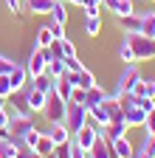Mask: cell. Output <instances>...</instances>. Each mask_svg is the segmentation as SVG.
<instances>
[{
    "label": "cell",
    "instance_id": "1",
    "mask_svg": "<svg viewBox=\"0 0 155 158\" xmlns=\"http://www.w3.org/2000/svg\"><path fill=\"white\" fill-rule=\"evenodd\" d=\"M124 43L133 48L135 54V62L141 59H155V37H144V34H124Z\"/></svg>",
    "mask_w": 155,
    "mask_h": 158
},
{
    "label": "cell",
    "instance_id": "2",
    "mask_svg": "<svg viewBox=\"0 0 155 158\" xmlns=\"http://www.w3.org/2000/svg\"><path fill=\"white\" fill-rule=\"evenodd\" d=\"M65 113H68V102L56 93L51 90L45 96V107H43V116H45V122L48 124H56V122H65Z\"/></svg>",
    "mask_w": 155,
    "mask_h": 158
},
{
    "label": "cell",
    "instance_id": "3",
    "mask_svg": "<svg viewBox=\"0 0 155 158\" xmlns=\"http://www.w3.org/2000/svg\"><path fill=\"white\" fill-rule=\"evenodd\" d=\"M54 59V54L48 51V48H31V56H28V65H26V71H28V76L34 79V76H40V73H45V68H48V62Z\"/></svg>",
    "mask_w": 155,
    "mask_h": 158
},
{
    "label": "cell",
    "instance_id": "4",
    "mask_svg": "<svg viewBox=\"0 0 155 158\" xmlns=\"http://www.w3.org/2000/svg\"><path fill=\"white\" fill-rule=\"evenodd\" d=\"M88 124V107L85 105H73V102H68V113H65V127L71 130V135L76 133V130H82Z\"/></svg>",
    "mask_w": 155,
    "mask_h": 158
},
{
    "label": "cell",
    "instance_id": "5",
    "mask_svg": "<svg viewBox=\"0 0 155 158\" xmlns=\"http://www.w3.org/2000/svg\"><path fill=\"white\" fill-rule=\"evenodd\" d=\"M99 133H102L99 127H93V124H85L82 130H76V133L71 135V141H73L76 147H79V150H85V152H88V150L93 147V141L99 138Z\"/></svg>",
    "mask_w": 155,
    "mask_h": 158
},
{
    "label": "cell",
    "instance_id": "6",
    "mask_svg": "<svg viewBox=\"0 0 155 158\" xmlns=\"http://www.w3.org/2000/svg\"><path fill=\"white\" fill-rule=\"evenodd\" d=\"M138 79H141V71L135 68V62H133V65H127V68H124V73L119 76V85H116V93H119V96H127V93L135 88V82H138Z\"/></svg>",
    "mask_w": 155,
    "mask_h": 158
},
{
    "label": "cell",
    "instance_id": "7",
    "mask_svg": "<svg viewBox=\"0 0 155 158\" xmlns=\"http://www.w3.org/2000/svg\"><path fill=\"white\" fill-rule=\"evenodd\" d=\"M31 127H34V118H31L28 113H17V116L9 118V130H11V135H17V138H23Z\"/></svg>",
    "mask_w": 155,
    "mask_h": 158
},
{
    "label": "cell",
    "instance_id": "8",
    "mask_svg": "<svg viewBox=\"0 0 155 158\" xmlns=\"http://www.w3.org/2000/svg\"><path fill=\"white\" fill-rule=\"evenodd\" d=\"M88 124H93V127H107L110 124V110L104 107V102L102 105H93V107H88Z\"/></svg>",
    "mask_w": 155,
    "mask_h": 158
},
{
    "label": "cell",
    "instance_id": "9",
    "mask_svg": "<svg viewBox=\"0 0 155 158\" xmlns=\"http://www.w3.org/2000/svg\"><path fill=\"white\" fill-rule=\"evenodd\" d=\"M23 90H26L23 96H26V105H28V110H31V113H43V107H45V96H48V93L37 90L34 85H31V88H23Z\"/></svg>",
    "mask_w": 155,
    "mask_h": 158
},
{
    "label": "cell",
    "instance_id": "10",
    "mask_svg": "<svg viewBox=\"0 0 155 158\" xmlns=\"http://www.w3.org/2000/svg\"><path fill=\"white\" fill-rule=\"evenodd\" d=\"M88 158H116V152H113V144L107 141V138L99 133V138L93 141V147L88 150Z\"/></svg>",
    "mask_w": 155,
    "mask_h": 158
},
{
    "label": "cell",
    "instance_id": "11",
    "mask_svg": "<svg viewBox=\"0 0 155 158\" xmlns=\"http://www.w3.org/2000/svg\"><path fill=\"white\" fill-rule=\"evenodd\" d=\"M68 79H71V85H73V88H82V90H90L93 85H99V82H96V76H93L88 68L76 71V73H71V71H68Z\"/></svg>",
    "mask_w": 155,
    "mask_h": 158
},
{
    "label": "cell",
    "instance_id": "12",
    "mask_svg": "<svg viewBox=\"0 0 155 158\" xmlns=\"http://www.w3.org/2000/svg\"><path fill=\"white\" fill-rule=\"evenodd\" d=\"M130 96L133 99H155V79H138L135 82V88L130 90Z\"/></svg>",
    "mask_w": 155,
    "mask_h": 158
},
{
    "label": "cell",
    "instance_id": "13",
    "mask_svg": "<svg viewBox=\"0 0 155 158\" xmlns=\"http://www.w3.org/2000/svg\"><path fill=\"white\" fill-rule=\"evenodd\" d=\"M9 82H11V93H20V90L31 82V76H28V71H26L23 65H17V68L9 73Z\"/></svg>",
    "mask_w": 155,
    "mask_h": 158
},
{
    "label": "cell",
    "instance_id": "14",
    "mask_svg": "<svg viewBox=\"0 0 155 158\" xmlns=\"http://www.w3.org/2000/svg\"><path fill=\"white\" fill-rule=\"evenodd\" d=\"M144 118H147V110L144 107H138V105L124 107V122H127V127H144Z\"/></svg>",
    "mask_w": 155,
    "mask_h": 158
},
{
    "label": "cell",
    "instance_id": "15",
    "mask_svg": "<svg viewBox=\"0 0 155 158\" xmlns=\"http://www.w3.org/2000/svg\"><path fill=\"white\" fill-rule=\"evenodd\" d=\"M113 144V152H116V158H133L135 155V147H133V141L127 135H121V138H116V141H110Z\"/></svg>",
    "mask_w": 155,
    "mask_h": 158
},
{
    "label": "cell",
    "instance_id": "16",
    "mask_svg": "<svg viewBox=\"0 0 155 158\" xmlns=\"http://www.w3.org/2000/svg\"><path fill=\"white\" fill-rule=\"evenodd\" d=\"M127 122H110L104 130H102V135L107 138V141H116V138H121V135H127Z\"/></svg>",
    "mask_w": 155,
    "mask_h": 158
},
{
    "label": "cell",
    "instance_id": "17",
    "mask_svg": "<svg viewBox=\"0 0 155 158\" xmlns=\"http://www.w3.org/2000/svg\"><path fill=\"white\" fill-rule=\"evenodd\" d=\"M119 26L124 28V34H138L141 28V14H127V17H119Z\"/></svg>",
    "mask_w": 155,
    "mask_h": 158
},
{
    "label": "cell",
    "instance_id": "18",
    "mask_svg": "<svg viewBox=\"0 0 155 158\" xmlns=\"http://www.w3.org/2000/svg\"><path fill=\"white\" fill-rule=\"evenodd\" d=\"M48 135L54 138V144H65V141H71V130L65 127V122H56V124H51Z\"/></svg>",
    "mask_w": 155,
    "mask_h": 158
},
{
    "label": "cell",
    "instance_id": "19",
    "mask_svg": "<svg viewBox=\"0 0 155 158\" xmlns=\"http://www.w3.org/2000/svg\"><path fill=\"white\" fill-rule=\"evenodd\" d=\"M54 150H56V144H54V138H51L48 133H43V135H40V141H37V147H34V152L40 155V158H45V155H51Z\"/></svg>",
    "mask_w": 155,
    "mask_h": 158
},
{
    "label": "cell",
    "instance_id": "20",
    "mask_svg": "<svg viewBox=\"0 0 155 158\" xmlns=\"http://www.w3.org/2000/svg\"><path fill=\"white\" fill-rule=\"evenodd\" d=\"M135 158H155V135H144L141 147L135 150Z\"/></svg>",
    "mask_w": 155,
    "mask_h": 158
},
{
    "label": "cell",
    "instance_id": "21",
    "mask_svg": "<svg viewBox=\"0 0 155 158\" xmlns=\"http://www.w3.org/2000/svg\"><path fill=\"white\" fill-rule=\"evenodd\" d=\"M104 88H99V85H93L88 93H85V107H93V105H102L104 102Z\"/></svg>",
    "mask_w": 155,
    "mask_h": 158
},
{
    "label": "cell",
    "instance_id": "22",
    "mask_svg": "<svg viewBox=\"0 0 155 158\" xmlns=\"http://www.w3.org/2000/svg\"><path fill=\"white\" fill-rule=\"evenodd\" d=\"M138 34L155 37V11H144L141 14V28H138Z\"/></svg>",
    "mask_w": 155,
    "mask_h": 158
},
{
    "label": "cell",
    "instance_id": "23",
    "mask_svg": "<svg viewBox=\"0 0 155 158\" xmlns=\"http://www.w3.org/2000/svg\"><path fill=\"white\" fill-rule=\"evenodd\" d=\"M54 31H51V26H43L40 31H37V40H34V45L37 48H51V43H54Z\"/></svg>",
    "mask_w": 155,
    "mask_h": 158
},
{
    "label": "cell",
    "instance_id": "24",
    "mask_svg": "<svg viewBox=\"0 0 155 158\" xmlns=\"http://www.w3.org/2000/svg\"><path fill=\"white\" fill-rule=\"evenodd\" d=\"M45 73H48V76H54V79L65 76V73H68V68H65V59H62V56H54L51 62H48V68H45Z\"/></svg>",
    "mask_w": 155,
    "mask_h": 158
},
{
    "label": "cell",
    "instance_id": "25",
    "mask_svg": "<svg viewBox=\"0 0 155 158\" xmlns=\"http://www.w3.org/2000/svg\"><path fill=\"white\" fill-rule=\"evenodd\" d=\"M54 3H56V0H28V9L34 14H51Z\"/></svg>",
    "mask_w": 155,
    "mask_h": 158
},
{
    "label": "cell",
    "instance_id": "26",
    "mask_svg": "<svg viewBox=\"0 0 155 158\" xmlns=\"http://www.w3.org/2000/svg\"><path fill=\"white\" fill-rule=\"evenodd\" d=\"M31 82H34V88H37V90H43V93H51V90H54V76H48V73L34 76Z\"/></svg>",
    "mask_w": 155,
    "mask_h": 158
},
{
    "label": "cell",
    "instance_id": "27",
    "mask_svg": "<svg viewBox=\"0 0 155 158\" xmlns=\"http://www.w3.org/2000/svg\"><path fill=\"white\" fill-rule=\"evenodd\" d=\"M110 11H113L116 17H127V14H133L135 9H133V0H116Z\"/></svg>",
    "mask_w": 155,
    "mask_h": 158
},
{
    "label": "cell",
    "instance_id": "28",
    "mask_svg": "<svg viewBox=\"0 0 155 158\" xmlns=\"http://www.w3.org/2000/svg\"><path fill=\"white\" fill-rule=\"evenodd\" d=\"M85 34L88 37H99L102 34V17H88L85 20Z\"/></svg>",
    "mask_w": 155,
    "mask_h": 158
},
{
    "label": "cell",
    "instance_id": "29",
    "mask_svg": "<svg viewBox=\"0 0 155 158\" xmlns=\"http://www.w3.org/2000/svg\"><path fill=\"white\" fill-rule=\"evenodd\" d=\"M51 17H54V23H68V11H65V3H62V0H56V3H54V9H51Z\"/></svg>",
    "mask_w": 155,
    "mask_h": 158
},
{
    "label": "cell",
    "instance_id": "30",
    "mask_svg": "<svg viewBox=\"0 0 155 158\" xmlns=\"http://www.w3.org/2000/svg\"><path fill=\"white\" fill-rule=\"evenodd\" d=\"M59 51H62V59H79V56H76L73 43H71L68 37H62V40H59Z\"/></svg>",
    "mask_w": 155,
    "mask_h": 158
},
{
    "label": "cell",
    "instance_id": "31",
    "mask_svg": "<svg viewBox=\"0 0 155 158\" xmlns=\"http://www.w3.org/2000/svg\"><path fill=\"white\" fill-rule=\"evenodd\" d=\"M40 135H43V133H40V130H37V127H31V130H28V133H26V135H23V144H26V147H31V150H34V147H37V141H40Z\"/></svg>",
    "mask_w": 155,
    "mask_h": 158
},
{
    "label": "cell",
    "instance_id": "32",
    "mask_svg": "<svg viewBox=\"0 0 155 158\" xmlns=\"http://www.w3.org/2000/svg\"><path fill=\"white\" fill-rule=\"evenodd\" d=\"M14 68H17V62H14V59H9V56H3V54H0V73H3V76H9Z\"/></svg>",
    "mask_w": 155,
    "mask_h": 158
},
{
    "label": "cell",
    "instance_id": "33",
    "mask_svg": "<svg viewBox=\"0 0 155 158\" xmlns=\"http://www.w3.org/2000/svg\"><path fill=\"white\" fill-rule=\"evenodd\" d=\"M119 56L124 59L127 65H133V62H135V54H133V48H130L127 43H121V48H119Z\"/></svg>",
    "mask_w": 155,
    "mask_h": 158
},
{
    "label": "cell",
    "instance_id": "34",
    "mask_svg": "<svg viewBox=\"0 0 155 158\" xmlns=\"http://www.w3.org/2000/svg\"><path fill=\"white\" fill-rule=\"evenodd\" d=\"M144 130H147V135H155V107L147 113V118H144Z\"/></svg>",
    "mask_w": 155,
    "mask_h": 158
},
{
    "label": "cell",
    "instance_id": "35",
    "mask_svg": "<svg viewBox=\"0 0 155 158\" xmlns=\"http://www.w3.org/2000/svg\"><path fill=\"white\" fill-rule=\"evenodd\" d=\"M11 96V82H9V76L0 73V99H9Z\"/></svg>",
    "mask_w": 155,
    "mask_h": 158
},
{
    "label": "cell",
    "instance_id": "36",
    "mask_svg": "<svg viewBox=\"0 0 155 158\" xmlns=\"http://www.w3.org/2000/svg\"><path fill=\"white\" fill-rule=\"evenodd\" d=\"M85 93H88V90H82V88H73L68 102H73V105H85Z\"/></svg>",
    "mask_w": 155,
    "mask_h": 158
},
{
    "label": "cell",
    "instance_id": "37",
    "mask_svg": "<svg viewBox=\"0 0 155 158\" xmlns=\"http://www.w3.org/2000/svg\"><path fill=\"white\" fill-rule=\"evenodd\" d=\"M54 155H56V158H71V141H65V144H56Z\"/></svg>",
    "mask_w": 155,
    "mask_h": 158
},
{
    "label": "cell",
    "instance_id": "38",
    "mask_svg": "<svg viewBox=\"0 0 155 158\" xmlns=\"http://www.w3.org/2000/svg\"><path fill=\"white\" fill-rule=\"evenodd\" d=\"M6 6L11 9V14H20L23 11V0H6Z\"/></svg>",
    "mask_w": 155,
    "mask_h": 158
},
{
    "label": "cell",
    "instance_id": "39",
    "mask_svg": "<svg viewBox=\"0 0 155 158\" xmlns=\"http://www.w3.org/2000/svg\"><path fill=\"white\" fill-rule=\"evenodd\" d=\"M51 31H54L56 40H62V37H65V26H62V23H51Z\"/></svg>",
    "mask_w": 155,
    "mask_h": 158
},
{
    "label": "cell",
    "instance_id": "40",
    "mask_svg": "<svg viewBox=\"0 0 155 158\" xmlns=\"http://www.w3.org/2000/svg\"><path fill=\"white\" fill-rule=\"evenodd\" d=\"M71 158H88V152H85V150H79V147L71 141Z\"/></svg>",
    "mask_w": 155,
    "mask_h": 158
},
{
    "label": "cell",
    "instance_id": "41",
    "mask_svg": "<svg viewBox=\"0 0 155 158\" xmlns=\"http://www.w3.org/2000/svg\"><path fill=\"white\" fill-rule=\"evenodd\" d=\"M9 127V113H6V107H0V130H6Z\"/></svg>",
    "mask_w": 155,
    "mask_h": 158
},
{
    "label": "cell",
    "instance_id": "42",
    "mask_svg": "<svg viewBox=\"0 0 155 158\" xmlns=\"http://www.w3.org/2000/svg\"><path fill=\"white\" fill-rule=\"evenodd\" d=\"M113 3H116V0H102V9H107V11H110V9H113Z\"/></svg>",
    "mask_w": 155,
    "mask_h": 158
},
{
    "label": "cell",
    "instance_id": "43",
    "mask_svg": "<svg viewBox=\"0 0 155 158\" xmlns=\"http://www.w3.org/2000/svg\"><path fill=\"white\" fill-rule=\"evenodd\" d=\"M68 3H73V6H82V0H68Z\"/></svg>",
    "mask_w": 155,
    "mask_h": 158
},
{
    "label": "cell",
    "instance_id": "44",
    "mask_svg": "<svg viewBox=\"0 0 155 158\" xmlns=\"http://www.w3.org/2000/svg\"><path fill=\"white\" fill-rule=\"evenodd\" d=\"M0 158H17V155H0Z\"/></svg>",
    "mask_w": 155,
    "mask_h": 158
},
{
    "label": "cell",
    "instance_id": "45",
    "mask_svg": "<svg viewBox=\"0 0 155 158\" xmlns=\"http://www.w3.org/2000/svg\"><path fill=\"white\" fill-rule=\"evenodd\" d=\"M45 158H56V155H54V152H51V155H45Z\"/></svg>",
    "mask_w": 155,
    "mask_h": 158
}]
</instances>
